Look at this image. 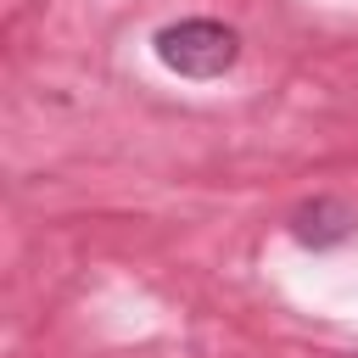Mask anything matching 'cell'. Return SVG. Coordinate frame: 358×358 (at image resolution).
<instances>
[{"label":"cell","mask_w":358,"mask_h":358,"mask_svg":"<svg viewBox=\"0 0 358 358\" xmlns=\"http://www.w3.org/2000/svg\"><path fill=\"white\" fill-rule=\"evenodd\" d=\"M291 235L308 252H330V246H347L358 235V213L341 196H313V201H302L291 213Z\"/></svg>","instance_id":"7a4b0ae2"},{"label":"cell","mask_w":358,"mask_h":358,"mask_svg":"<svg viewBox=\"0 0 358 358\" xmlns=\"http://www.w3.org/2000/svg\"><path fill=\"white\" fill-rule=\"evenodd\" d=\"M157 62L179 78H224L241 62V34L218 17H179L157 28Z\"/></svg>","instance_id":"6da1fadb"}]
</instances>
